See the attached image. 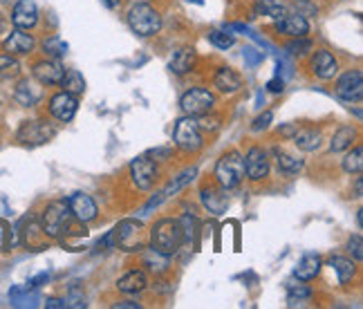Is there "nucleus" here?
I'll return each instance as SVG.
<instances>
[{
  "mask_svg": "<svg viewBox=\"0 0 363 309\" xmlns=\"http://www.w3.org/2000/svg\"><path fill=\"white\" fill-rule=\"evenodd\" d=\"M186 245L184 227H182L179 218H160L148 231V247L164 256H177Z\"/></svg>",
  "mask_w": 363,
  "mask_h": 309,
  "instance_id": "nucleus-1",
  "label": "nucleus"
},
{
  "mask_svg": "<svg viewBox=\"0 0 363 309\" xmlns=\"http://www.w3.org/2000/svg\"><path fill=\"white\" fill-rule=\"evenodd\" d=\"M74 215L72 210H69V204L67 200L63 198H57V200H50L43 210L38 213V224L40 229H43L48 240H63L65 235H69L74 227Z\"/></svg>",
  "mask_w": 363,
  "mask_h": 309,
  "instance_id": "nucleus-2",
  "label": "nucleus"
},
{
  "mask_svg": "<svg viewBox=\"0 0 363 309\" xmlns=\"http://www.w3.org/2000/svg\"><path fill=\"white\" fill-rule=\"evenodd\" d=\"M125 23H128L130 32L139 38H152L162 32L164 16L162 11L150 3H135L128 13H125Z\"/></svg>",
  "mask_w": 363,
  "mask_h": 309,
  "instance_id": "nucleus-3",
  "label": "nucleus"
},
{
  "mask_svg": "<svg viewBox=\"0 0 363 309\" xmlns=\"http://www.w3.org/2000/svg\"><path fill=\"white\" fill-rule=\"evenodd\" d=\"M213 181L222 191H233L245 181V164L242 152L238 148H231L225 154H220V159L213 166Z\"/></svg>",
  "mask_w": 363,
  "mask_h": 309,
  "instance_id": "nucleus-4",
  "label": "nucleus"
},
{
  "mask_svg": "<svg viewBox=\"0 0 363 309\" xmlns=\"http://www.w3.org/2000/svg\"><path fill=\"white\" fill-rule=\"evenodd\" d=\"M110 233H113L115 249L125 251V254H139V251L148 247V231L142 220L125 218Z\"/></svg>",
  "mask_w": 363,
  "mask_h": 309,
  "instance_id": "nucleus-5",
  "label": "nucleus"
},
{
  "mask_svg": "<svg viewBox=\"0 0 363 309\" xmlns=\"http://www.w3.org/2000/svg\"><path fill=\"white\" fill-rule=\"evenodd\" d=\"M204 144V133L198 119L182 115L173 125V148L182 154H198Z\"/></svg>",
  "mask_w": 363,
  "mask_h": 309,
  "instance_id": "nucleus-6",
  "label": "nucleus"
},
{
  "mask_svg": "<svg viewBox=\"0 0 363 309\" xmlns=\"http://www.w3.org/2000/svg\"><path fill=\"white\" fill-rule=\"evenodd\" d=\"M218 106V94L211 88L193 86L179 96V110L182 115L189 117H202L206 112H213Z\"/></svg>",
  "mask_w": 363,
  "mask_h": 309,
  "instance_id": "nucleus-7",
  "label": "nucleus"
},
{
  "mask_svg": "<svg viewBox=\"0 0 363 309\" xmlns=\"http://www.w3.org/2000/svg\"><path fill=\"white\" fill-rule=\"evenodd\" d=\"M128 177L137 191L148 193L160 181V164L152 162L148 154H139L128 164Z\"/></svg>",
  "mask_w": 363,
  "mask_h": 309,
  "instance_id": "nucleus-8",
  "label": "nucleus"
},
{
  "mask_svg": "<svg viewBox=\"0 0 363 309\" xmlns=\"http://www.w3.org/2000/svg\"><path fill=\"white\" fill-rule=\"evenodd\" d=\"M242 164H245V179L254 181H264L272 173V157H269V150L264 146H249L242 154Z\"/></svg>",
  "mask_w": 363,
  "mask_h": 309,
  "instance_id": "nucleus-9",
  "label": "nucleus"
},
{
  "mask_svg": "<svg viewBox=\"0 0 363 309\" xmlns=\"http://www.w3.org/2000/svg\"><path fill=\"white\" fill-rule=\"evenodd\" d=\"M307 69L316 81H334L341 72V65L328 47H314L307 56Z\"/></svg>",
  "mask_w": 363,
  "mask_h": 309,
  "instance_id": "nucleus-10",
  "label": "nucleus"
},
{
  "mask_svg": "<svg viewBox=\"0 0 363 309\" xmlns=\"http://www.w3.org/2000/svg\"><path fill=\"white\" fill-rule=\"evenodd\" d=\"M57 135V128L45 121V119H27L21 123V128L16 133V142L23 146H43L48 142H52V137Z\"/></svg>",
  "mask_w": 363,
  "mask_h": 309,
  "instance_id": "nucleus-11",
  "label": "nucleus"
},
{
  "mask_svg": "<svg viewBox=\"0 0 363 309\" xmlns=\"http://www.w3.org/2000/svg\"><path fill=\"white\" fill-rule=\"evenodd\" d=\"M272 32L278 36H285V38H305V36H310L312 25L307 21L305 13L291 7L281 18L272 21Z\"/></svg>",
  "mask_w": 363,
  "mask_h": 309,
  "instance_id": "nucleus-12",
  "label": "nucleus"
},
{
  "mask_svg": "<svg viewBox=\"0 0 363 309\" xmlns=\"http://www.w3.org/2000/svg\"><path fill=\"white\" fill-rule=\"evenodd\" d=\"M334 94H337L341 101L361 103V96H363V72H361V67L345 69L341 77L334 79Z\"/></svg>",
  "mask_w": 363,
  "mask_h": 309,
  "instance_id": "nucleus-13",
  "label": "nucleus"
},
{
  "mask_svg": "<svg viewBox=\"0 0 363 309\" xmlns=\"http://www.w3.org/2000/svg\"><path fill=\"white\" fill-rule=\"evenodd\" d=\"M77 112H79V96L69 94L65 90H59V92L50 94V99H48V115L54 121L69 123L77 117Z\"/></svg>",
  "mask_w": 363,
  "mask_h": 309,
  "instance_id": "nucleus-14",
  "label": "nucleus"
},
{
  "mask_svg": "<svg viewBox=\"0 0 363 309\" xmlns=\"http://www.w3.org/2000/svg\"><path fill=\"white\" fill-rule=\"evenodd\" d=\"M211 86L222 96H233V94L242 92L245 79L240 77L238 69H233L229 65H218L211 74Z\"/></svg>",
  "mask_w": 363,
  "mask_h": 309,
  "instance_id": "nucleus-15",
  "label": "nucleus"
},
{
  "mask_svg": "<svg viewBox=\"0 0 363 309\" xmlns=\"http://www.w3.org/2000/svg\"><path fill=\"white\" fill-rule=\"evenodd\" d=\"M65 74V65L59 59H38L32 63V79L38 81L43 88H59Z\"/></svg>",
  "mask_w": 363,
  "mask_h": 309,
  "instance_id": "nucleus-16",
  "label": "nucleus"
},
{
  "mask_svg": "<svg viewBox=\"0 0 363 309\" xmlns=\"http://www.w3.org/2000/svg\"><path fill=\"white\" fill-rule=\"evenodd\" d=\"M0 50L11 56H30L36 50V38L32 34H27V30L13 27V30H9V34L0 40Z\"/></svg>",
  "mask_w": 363,
  "mask_h": 309,
  "instance_id": "nucleus-17",
  "label": "nucleus"
},
{
  "mask_svg": "<svg viewBox=\"0 0 363 309\" xmlns=\"http://www.w3.org/2000/svg\"><path fill=\"white\" fill-rule=\"evenodd\" d=\"M9 21L13 27H18V30H34V27L40 23V11H38V5L34 0H16L11 7V13H9Z\"/></svg>",
  "mask_w": 363,
  "mask_h": 309,
  "instance_id": "nucleus-18",
  "label": "nucleus"
},
{
  "mask_svg": "<svg viewBox=\"0 0 363 309\" xmlns=\"http://www.w3.org/2000/svg\"><path fill=\"white\" fill-rule=\"evenodd\" d=\"M69 210H72V215L79 224H92L99 220V206H96V202L90 198L88 193H74V195H69Z\"/></svg>",
  "mask_w": 363,
  "mask_h": 309,
  "instance_id": "nucleus-19",
  "label": "nucleus"
},
{
  "mask_svg": "<svg viewBox=\"0 0 363 309\" xmlns=\"http://www.w3.org/2000/svg\"><path fill=\"white\" fill-rule=\"evenodd\" d=\"M200 202L204 210H208L211 215H222V213H227V208H229L227 191H222L216 181H208V184L200 189Z\"/></svg>",
  "mask_w": 363,
  "mask_h": 309,
  "instance_id": "nucleus-20",
  "label": "nucleus"
},
{
  "mask_svg": "<svg viewBox=\"0 0 363 309\" xmlns=\"http://www.w3.org/2000/svg\"><path fill=\"white\" fill-rule=\"evenodd\" d=\"M117 291H121L123 296H139V293H144L150 283H148V274L142 269V266H135V269H128L123 276L117 278V283H115Z\"/></svg>",
  "mask_w": 363,
  "mask_h": 309,
  "instance_id": "nucleus-21",
  "label": "nucleus"
},
{
  "mask_svg": "<svg viewBox=\"0 0 363 309\" xmlns=\"http://www.w3.org/2000/svg\"><path fill=\"white\" fill-rule=\"evenodd\" d=\"M139 266H142L146 274L162 278L171 271V256H164L152 247H146V249L139 251Z\"/></svg>",
  "mask_w": 363,
  "mask_h": 309,
  "instance_id": "nucleus-22",
  "label": "nucleus"
},
{
  "mask_svg": "<svg viewBox=\"0 0 363 309\" xmlns=\"http://www.w3.org/2000/svg\"><path fill=\"white\" fill-rule=\"evenodd\" d=\"M13 101L21 108H36L43 101V86L34 79H21L13 88Z\"/></svg>",
  "mask_w": 363,
  "mask_h": 309,
  "instance_id": "nucleus-23",
  "label": "nucleus"
},
{
  "mask_svg": "<svg viewBox=\"0 0 363 309\" xmlns=\"http://www.w3.org/2000/svg\"><path fill=\"white\" fill-rule=\"evenodd\" d=\"M291 142L301 152H316L323 146V130H320V125H296Z\"/></svg>",
  "mask_w": 363,
  "mask_h": 309,
  "instance_id": "nucleus-24",
  "label": "nucleus"
},
{
  "mask_svg": "<svg viewBox=\"0 0 363 309\" xmlns=\"http://www.w3.org/2000/svg\"><path fill=\"white\" fill-rule=\"evenodd\" d=\"M269 157L276 162V168H278V173L285 175V177H296L303 173V168H305V162L298 159L296 154H291L283 148H272L269 150Z\"/></svg>",
  "mask_w": 363,
  "mask_h": 309,
  "instance_id": "nucleus-25",
  "label": "nucleus"
},
{
  "mask_svg": "<svg viewBox=\"0 0 363 309\" xmlns=\"http://www.w3.org/2000/svg\"><path fill=\"white\" fill-rule=\"evenodd\" d=\"M361 139L359 135V128L354 123H343L339 125L337 130H334V135L330 137V152L339 154V152H345L350 150L357 142Z\"/></svg>",
  "mask_w": 363,
  "mask_h": 309,
  "instance_id": "nucleus-26",
  "label": "nucleus"
},
{
  "mask_svg": "<svg viewBox=\"0 0 363 309\" xmlns=\"http://www.w3.org/2000/svg\"><path fill=\"white\" fill-rule=\"evenodd\" d=\"M198 67V52L193 47H179L169 61V69L175 77H186Z\"/></svg>",
  "mask_w": 363,
  "mask_h": 309,
  "instance_id": "nucleus-27",
  "label": "nucleus"
},
{
  "mask_svg": "<svg viewBox=\"0 0 363 309\" xmlns=\"http://www.w3.org/2000/svg\"><path fill=\"white\" fill-rule=\"evenodd\" d=\"M320 269H323V258H320L318 254H305L294 266V280H301V283H312V280L318 278Z\"/></svg>",
  "mask_w": 363,
  "mask_h": 309,
  "instance_id": "nucleus-28",
  "label": "nucleus"
},
{
  "mask_svg": "<svg viewBox=\"0 0 363 309\" xmlns=\"http://www.w3.org/2000/svg\"><path fill=\"white\" fill-rule=\"evenodd\" d=\"M330 266L334 269L339 278V285H350L352 280L359 276V262H354L350 256H332L330 258Z\"/></svg>",
  "mask_w": 363,
  "mask_h": 309,
  "instance_id": "nucleus-29",
  "label": "nucleus"
},
{
  "mask_svg": "<svg viewBox=\"0 0 363 309\" xmlns=\"http://www.w3.org/2000/svg\"><path fill=\"white\" fill-rule=\"evenodd\" d=\"M21 237H23V245L27 249H32V251H40V249H45L48 247V237L43 233V229H40V224L38 220L34 218H27L25 220V229L21 231Z\"/></svg>",
  "mask_w": 363,
  "mask_h": 309,
  "instance_id": "nucleus-30",
  "label": "nucleus"
},
{
  "mask_svg": "<svg viewBox=\"0 0 363 309\" xmlns=\"http://www.w3.org/2000/svg\"><path fill=\"white\" fill-rule=\"evenodd\" d=\"M291 9V3L287 0H254V16H264L269 21L281 18L283 13H287Z\"/></svg>",
  "mask_w": 363,
  "mask_h": 309,
  "instance_id": "nucleus-31",
  "label": "nucleus"
},
{
  "mask_svg": "<svg viewBox=\"0 0 363 309\" xmlns=\"http://www.w3.org/2000/svg\"><path fill=\"white\" fill-rule=\"evenodd\" d=\"M59 88L74 94V96H83V92H86V79H83V74L79 72V69H72V67H65V74L59 83Z\"/></svg>",
  "mask_w": 363,
  "mask_h": 309,
  "instance_id": "nucleus-32",
  "label": "nucleus"
},
{
  "mask_svg": "<svg viewBox=\"0 0 363 309\" xmlns=\"http://www.w3.org/2000/svg\"><path fill=\"white\" fill-rule=\"evenodd\" d=\"M347 154L343 157V162H341V168H343V173L345 175H361V171H363V146L357 142L350 150H345Z\"/></svg>",
  "mask_w": 363,
  "mask_h": 309,
  "instance_id": "nucleus-33",
  "label": "nucleus"
},
{
  "mask_svg": "<svg viewBox=\"0 0 363 309\" xmlns=\"http://www.w3.org/2000/svg\"><path fill=\"white\" fill-rule=\"evenodd\" d=\"M40 52H43L48 59H59L61 61L63 56L67 54V43H65L61 36L52 34V36L40 40Z\"/></svg>",
  "mask_w": 363,
  "mask_h": 309,
  "instance_id": "nucleus-34",
  "label": "nucleus"
},
{
  "mask_svg": "<svg viewBox=\"0 0 363 309\" xmlns=\"http://www.w3.org/2000/svg\"><path fill=\"white\" fill-rule=\"evenodd\" d=\"M314 50V43L310 40V36H305V38H289L287 43H285V52L291 56V59H307L310 56V52Z\"/></svg>",
  "mask_w": 363,
  "mask_h": 309,
  "instance_id": "nucleus-35",
  "label": "nucleus"
},
{
  "mask_svg": "<svg viewBox=\"0 0 363 309\" xmlns=\"http://www.w3.org/2000/svg\"><path fill=\"white\" fill-rule=\"evenodd\" d=\"M21 77V63L16 56L0 52V83L3 81H13Z\"/></svg>",
  "mask_w": 363,
  "mask_h": 309,
  "instance_id": "nucleus-36",
  "label": "nucleus"
},
{
  "mask_svg": "<svg viewBox=\"0 0 363 309\" xmlns=\"http://www.w3.org/2000/svg\"><path fill=\"white\" fill-rule=\"evenodd\" d=\"M312 298V289L307 287L305 283H296V280H291V283H287V305L289 307H296L298 303H305Z\"/></svg>",
  "mask_w": 363,
  "mask_h": 309,
  "instance_id": "nucleus-37",
  "label": "nucleus"
},
{
  "mask_svg": "<svg viewBox=\"0 0 363 309\" xmlns=\"http://www.w3.org/2000/svg\"><path fill=\"white\" fill-rule=\"evenodd\" d=\"M195 175H198V168H195V166L186 168V171H184V173H182V175L173 177V181H171V184H169V186H166V189L162 191V198L166 200V198H171V195H173V193L182 191V189H184L186 184H191V181L195 179Z\"/></svg>",
  "mask_w": 363,
  "mask_h": 309,
  "instance_id": "nucleus-38",
  "label": "nucleus"
},
{
  "mask_svg": "<svg viewBox=\"0 0 363 309\" xmlns=\"http://www.w3.org/2000/svg\"><path fill=\"white\" fill-rule=\"evenodd\" d=\"M206 38L216 50H222V52H227V50H231L235 45V36L227 30V27H225V30H211L206 34Z\"/></svg>",
  "mask_w": 363,
  "mask_h": 309,
  "instance_id": "nucleus-39",
  "label": "nucleus"
},
{
  "mask_svg": "<svg viewBox=\"0 0 363 309\" xmlns=\"http://www.w3.org/2000/svg\"><path fill=\"white\" fill-rule=\"evenodd\" d=\"M345 251H347V256H350L354 262H363V237L361 233H354L347 237V242H345Z\"/></svg>",
  "mask_w": 363,
  "mask_h": 309,
  "instance_id": "nucleus-40",
  "label": "nucleus"
},
{
  "mask_svg": "<svg viewBox=\"0 0 363 309\" xmlns=\"http://www.w3.org/2000/svg\"><path fill=\"white\" fill-rule=\"evenodd\" d=\"M195 119H198L202 133H216V130H220V125H222V117L218 115L216 110L206 112V115H202V117H195Z\"/></svg>",
  "mask_w": 363,
  "mask_h": 309,
  "instance_id": "nucleus-41",
  "label": "nucleus"
},
{
  "mask_svg": "<svg viewBox=\"0 0 363 309\" xmlns=\"http://www.w3.org/2000/svg\"><path fill=\"white\" fill-rule=\"evenodd\" d=\"M272 121H274V112L272 110H264V112H260V115L254 121H251L249 130L251 133H264V130H269Z\"/></svg>",
  "mask_w": 363,
  "mask_h": 309,
  "instance_id": "nucleus-42",
  "label": "nucleus"
},
{
  "mask_svg": "<svg viewBox=\"0 0 363 309\" xmlns=\"http://www.w3.org/2000/svg\"><path fill=\"white\" fill-rule=\"evenodd\" d=\"M148 157L152 162H157V164H166V162H171L175 157V148L173 146H157V148H152L146 152Z\"/></svg>",
  "mask_w": 363,
  "mask_h": 309,
  "instance_id": "nucleus-43",
  "label": "nucleus"
},
{
  "mask_svg": "<svg viewBox=\"0 0 363 309\" xmlns=\"http://www.w3.org/2000/svg\"><path fill=\"white\" fill-rule=\"evenodd\" d=\"M11 249V229L5 220H0V254Z\"/></svg>",
  "mask_w": 363,
  "mask_h": 309,
  "instance_id": "nucleus-44",
  "label": "nucleus"
},
{
  "mask_svg": "<svg viewBox=\"0 0 363 309\" xmlns=\"http://www.w3.org/2000/svg\"><path fill=\"white\" fill-rule=\"evenodd\" d=\"M242 56H245V61H247L251 67H254L256 63H260V61H262V52H256V50H251V47H247Z\"/></svg>",
  "mask_w": 363,
  "mask_h": 309,
  "instance_id": "nucleus-45",
  "label": "nucleus"
},
{
  "mask_svg": "<svg viewBox=\"0 0 363 309\" xmlns=\"http://www.w3.org/2000/svg\"><path fill=\"white\" fill-rule=\"evenodd\" d=\"M267 90L272 92V94H283L285 92V81L283 79H272L269 83H267Z\"/></svg>",
  "mask_w": 363,
  "mask_h": 309,
  "instance_id": "nucleus-46",
  "label": "nucleus"
},
{
  "mask_svg": "<svg viewBox=\"0 0 363 309\" xmlns=\"http://www.w3.org/2000/svg\"><path fill=\"white\" fill-rule=\"evenodd\" d=\"M48 274H40V276H36V278H32L30 280V283H27V287L25 289H36V287H40V285H43V283H48Z\"/></svg>",
  "mask_w": 363,
  "mask_h": 309,
  "instance_id": "nucleus-47",
  "label": "nucleus"
},
{
  "mask_svg": "<svg viewBox=\"0 0 363 309\" xmlns=\"http://www.w3.org/2000/svg\"><path fill=\"white\" fill-rule=\"evenodd\" d=\"M113 307L115 309H139L142 305H139L137 300H117V303H113Z\"/></svg>",
  "mask_w": 363,
  "mask_h": 309,
  "instance_id": "nucleus-48",
  "label": "nucleus"
},
{
  "mask_svg": "<svg viewBox=\"0 0 363 309\" xmlns=\"http://www.w3.org/2000/svg\"><path fill=\"white\" fill-rule=\"evenodd\" d=\"M48 309H65V298H50L45 303Z\"/></svg>",
  "mask_w": 363,
  "mask_h": 309,
  "instance_id": "nucleus-49",
  "label": "nucleus"
},
{
  "mask_svg": "<svg viewBox=\"0 0 363 309\" xmlns=\"http://www.w3.org/2000/svg\"><path fill=\"white\" fill-rule=\"evenodd\" d=\"M294 133H296V123H291V125H285L283 130L278 128V135H281L283 139H291V135H294Z\"/></svg>",
  "mask_w": 363,
  "mask_h": 309,
  "instance_id": "nucleus-50",
  "label": "nucleus"
},
{
  "mask_svg": "<svg viewBox=\"0 0 363 309\" xmlns=\"http://www.w3.org/2000/svg\"><path fill=\"white\" fill-rule=\"evenodd\" d=\"M101 3L110 9V11H117L119 7H121V3H123V0H101Z\"/></svg>",
  "mask_w": 363,
  "mask_h": 309,
  "instance_id": "nucleus-51",
  "label": "nucleus"
},
{
  "mask_svg": "<svg viewBox=\"0 0 363 309\" xmlns=\"http://www.w3.org/2000/svg\"><path fill=\"white\" fill-rule=\"evenodd\" d=\"M7 34H9V25H7V18L0 16V40H3Z\"/></svg>",
  "mask_w": 363,
  "mask_h": 309,
  "instance_id": "nucleus-52",
  "label": "nucleus"
},
{
  "mask_svg": "<svg viewBox=\"0 0 363 309\" xmlns=\"http://www.w3.org/2000/svg\"><path fill=\"white\" fill-rule=\"evenodd\" d=\"M357 227H359V229L363 227V210H361V208L357 210Z\"/></svg>",
  "mask_w": 363,
  "mask_h": 309,
  "instance_id": "nucleus-53",
  "label": "nucleus"
},
{
  "mask_svg": "<svg viewBox=\"0 0 363 309\" xmlns=\"http://www.w3.org/2000/svg\"><path fill=\"white\" fill-rule=\"evenodd\" d=\"M291 3H294V5L298 7V5H303V3H310V0H291Z\"/></svg>",
  "mask_w": 363,
  "mask_h": 309,
  "instance_id": "nucleus-54",
  "label": "nucleus"
}]
</instances>
